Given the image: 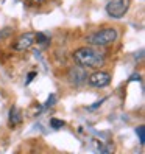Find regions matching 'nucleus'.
<instances>
[{"label":"nucleus","instance_id":"f257e3e1","mask_svg":"<svg viewBox=\"0 0 145 154\" xmlns=\"http://www.w3.org/2000/svg\"><path fill=\"white\" fill-rule=\"evenodd\" d=\"M74 61L78 66H83L86 69H100L105 66V56L98 50L90 47H80L72 55Z\"/></svg>","mask_w":145,"mask_h":154},{"label":"nucleus","instance_id":"f03ea898","mask_svg":"<svg viewBox=\"0 0 145 154\" xmlns=\"http://www.w3.org/2000/svg\"><path fill=\"white\" fill-rule=\"evenodd\" d=\"M117 39H119V31L114 26H106L86 36V42L92 47H108V45H112Z\"/></svg>","mask_w":145,"mask_h":154},{"label":"nucleus","instance_id":"7ed1b4c3","mask_svg":"<svg viewBox=\"0 0 145 154\" xmlns=\"http://www.w3.org/2000/svg\"><path fill=\"white\" fill-rule=\"evenodd\" d=\"M131 6V0H109L106 5V13L112 19H122L128 13Z\"/></svg>","mask_w":145,"mask_h":154},{"label":"nucleus","instance_id":"20e7f679","mask_svg":"<svg viewBox=\"0 0 145 154\" xmlns=\"http://www.w3.org/2000/svg\"><path fill=\"white\" fill-rule=\"evenodd\" d=\"M67 79L72 86L80 87L83 86L84 83H87V70L83 66H74L70 67L67 72Z\"/></svg>","mask_w":145,"mask_h":154},{"label":"nucleus","instance_id":"39448f33","mask_svg":"<svg viewBox=\"0 0 145 154\" xmlns=\"http://www.w3.org/2000/svg\"><path fill=\"white\" fill-rule=\"evenodd\" d=\"M111 73H108V72H103V70H97L94 73L87 75V83L89 86L92 87H97V89H103V87H108L111 84Z\"/></svg>","mask_w":145,"mask_h":154},{"label":"nucleus","instance_id":"423d86ee","mask_svg":"<svg viewBox=\"0 0 145 154\" xmlns=\"http://www.w3.org/2000/svg\"><path fill=\"white\" fill-rule=\"evenodd\" d=\"M33 44H34V33H31V31L22 33L19 38L14 41L13 48L16 51H27V50H30L33 47Z\"/></svg>","mask_w":145,"mask_h":154},{"label":"nucleus","instance_id":"0eeeda50","mask_svg":"<svg viewBox=\"0 0 145 154\" xmlns=\"http://www.w3.org/2000/svg\"><path fill=\"white\" fill-rule=\"evenodd\" d=\"M22 123V112L17 106H13L10 109V126H17Z\"/></svg>","mask_w":145,"mask_h":154},{"label":"nucleus","instance_id":"6e6552de","mask_svg":"<svg viewBox=\"0 0 145 154\" xmlns=\"http://www.w3.org/2000/svg\"><path fill=\"white\" fill-rule=\"evenodd\" d=\"M34 42H38L41 45H45V44H49L50 42V38L45 33L39 31V33H34Z\"/></svg>","mask_w":145,"mask_h":154},{"label":"nucleus","instance_id":"1a4fd4ad","mask_svg":"<svg viewBox=\"0 0 145 154\" xmlns=\"http://www.w3.org/2000/svg\"><path fill=\"white\" fill-rule=\"evenodd\" d=\"M55 103H56V95H55V94H50V95H49V98H47V101H45V103L42 104L41 111H44V109H49V107H52Z\"/></svg>","mask_w":145,"mask_h":154},{"label":"nucleus","instance_id":"9d476101","mask_svg":"<svg viewBox=\"0 0 145 154\" xmlns=\"http://www.w3.org/2000/svg\"><path fill=\"white\" fill-rule=\"evenodd\" d=\"M136 135L139 137V143L143 145L145 143V128L143 126H137V128H136Z\"/></svg>","mask_w":145,"mask_h":154},{"label":"nucleus","instance_id":"9b49d317","mask_svg":"<svg viewBox=\"0 0 145 154\" xmlns=\"http://www.w3.org/2000/svg\"><path fill=\"white\" fill-rule=\"evenodd\" d=\"M66 123L62 122V120H58V119H52L50 120V126L53 129H59V128H62V126H64Z\"/></svg>","mask_w":145,"mask_h":154},{"label":"nucleus","instance_id":"f8f14e48","mask_svg":"<svg viewBox=\"0 0 145 154\" xmlns=\"http://www.w3.org/2000/svg\"><path fill=\"white\" fill-rule=\"evenodd\" d=\"M105 101H106V98H102L100 101H95V103H94L92 106H89L87 109H89V111H94V109H97V107H100V106H102V104H103Z\"/></svg>","mask_w":145,"mask_h":154},{"label":"nucleus","instance_id":"ddd939ff","mask_svg":"<svg viewBox=\"0 0 145 154\" xmlns=\"http://www.w3.org/2000/svg\"><path fill=\"white\" fill-rule=\"evenodd\" d=\"M36 76V72H30L28 73V76H27V81H25V84H30L31 81H33V78Z\"/></svg>","mask_w":145,"mask_h":154},{"label":"nucleus","instance_id":"4468645a","mask_svg":"<svg viewBox=\"0 0 145 154\" xmlns=\"http://www.w3.org/2000/svg\"><path fill=\"white\" fill-rule=\"evenodd\" d=\"M28 2H31V3H34V5H41V3L45 2V0H28Z\"/></svg>","mask_w":145,"mask_h":154},{"label":"nucleus","instance_id":"2eb2a0df","mask_svg":"<svg viewBox=\"0 0 145 154\" xmlns=\"http://www.w3.org/2000/svg\"><path fill=\"white\" fill-rule=\"evenodd\" d=\"M2 36H3V34H2V33H0V39H2Z\"/></svg>","mask_w":145,"mask_h":154}]
</instances>
